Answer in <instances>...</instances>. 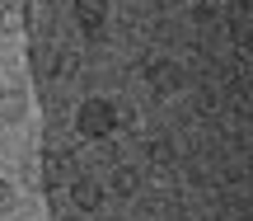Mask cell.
<instances>
[{"label":"cell","instance_id":"1","mask_svg":"<svg viewBox=\"0 0 253 221\" xmlns=\"http://www.w3.org/2000/svg\"><path fill=\"white\" fill-rule=\"evenodd\" d=\"M75 127H80L89 141L108 137V132H113V99H84L80 113H75Z\"/></svg>","mask_w":253,"mask_h":221},{"label":"cell","instance_id":"2","mask_svg":"<svg viewBox=\"0 0 253 221\" xmlns=\"http://www.w3.org/2000/svg\"><path fill=\"white\" fill-rule=\"evenodd\" d=\"M80 179V160L71 156V151H47L42 156V179H38V188H61V184H75Z\"/></svg>","mask_w":253,"mask_h":221},{"label":"cell","instance_id":"3","mask_svg":"<svg viewBox=\"0 0 253 221\" xmlns=\"http://www.w3.org/2000/svg\"><path fill=\"white\" fill-rule=\"evenodd\" d=\"M71 198H75V207H80V212H94V207L103 203V188H99V179L80 174V179L71 184Z\"/></svg>","mask_w":253,"mask_h":221},{"label":"cell","instance_id":"4","mask_svg":"<svg viewBox=\"0 0 253 221\" xmlns=\"http://www.w3.org/2000/svg\"><path fill=\"white\" fill-rule=\"evenodd\" d=\"M145 80H150L155 94H173V90H178V66H173V61H150Z\"/></svg>","mask_w":253,"mask_h":221},{"label":"cell","instance_id":"5","mask_svg":"<svg viewBox=\"0 0 253 221\" xmlns=\"http://www.w3.org/2000/svg\"><path fill=\"white\" fill-rule=\"evenodd\" d=\"M28 113V99L19 90H0V122H19Z\"/></svg>","mask_w":253,"mask_h":221},{"label":"cell","instance_id":"6","mask_svg":"<svg viewBox=\"0 0 253 221\" xmlns=\"http://www.w3.org/2000/svg\"><path fill=\"white\" fill-rule=\"evenodd\" d=\"M24 24H28V5H0V33H24Z\"/></svg>","mask_w":253,"mask_h":221},{"label":"cell","instance_id":"7","mask_svg":"<svg viewBox=\"0 0 253 221\" xmlns=\"http://www.w3.org/2000/svg\"><path fill=\"white\" fill-rule=\"evenodd\" d=\"M113 193H118V198H131L136 193V188H141V174H136V169L131 165H118V169H113Z\"/></svg>","mask_w":253,"mask_h":221},{"label":"cell","instance_id":"8","mask_svg":"<svg viewBox=\"0 0 253 221\" xmlns=\"http://www.w3.org/2000/svg\"><path fill=\"white\" fill-rule=\"evenodd\" d=\"M75 19H80L84 33H99V24H103V5H99V0H80V5H75Z\"/></svg>","mask_w":253,"mask_h":221},{"label":"cell","instance_id":"9","mask_svg":"<svg viewBox=\"0 0 253 221\" xmlns=\"http://www.w3.org/2000/svg\"><path fill=\"white\" fill-rule=\"evenodd\" d=\"M113 127H122V132L136 127V109L131 104H113Z\"/></svg>","mask_w":253,"mask_h":221},{"label":"cell","instance_id":"10","mask_svg":"<svg viewBox=\"0 0 253 221\" xmlns=\"http://www.w3.org/2000/svg\"><path fill=\"white\" fill-rule=\"evenodd\" d=\"M150 160H155V165H169V160H173V146H169V141H150Z\"/></svg>","mask_w":253,"mask_h":221},{"label":"cell","instance_id":"11","mask_svg":"<svg viewBox=\"0 0 253 221\" xmlns=\"http://www.w3.org/2000/svg\"><path fill=\"white\" fill-rule=\"evenodd\" d=\"M33 61H38V75H52V71H56V66H52V61H56V52H47V47H38Z\"/></svg>","mask_w":253,"mask_h":221},{"label":"cell","instance_id":"12","mask_svg":"<svg viewBox=\"0 0 253 221\" xmlns=\"http://www.w3.org/2000/svg\"><path fill=\"white\" fill-rule=\"evenodd\" d=\"M14 207V188H9V179H0V212H9Z\"/></svg>","mask_w":253,"mask_h":221},{"label":"cell","instance_id":"13","mask_svg":"<svg viewBox=\"0 0 253 221\" xmlns=\"http://www.w3.org/2000/svg\"><path fill=\"white\" fill-rule=\"evenodd\" d=\"M24 174H28V184L38 188V179H42V160H28V165H24Z\"/></svg>","mask_w":253,"mask_h":221},{"label":"cell","instance_id":"14","mask_svg":"<svg viewBox=\"0 0 253 221\" xmlns=\"http://www.w3.org/2000/svg\"><path fill=\"white\" fill-rule=\"evenodd\" d=\"M66 221H80V217H66Z\"/></svg>","mask_w":253,"mask_h":221}]
</instances>
